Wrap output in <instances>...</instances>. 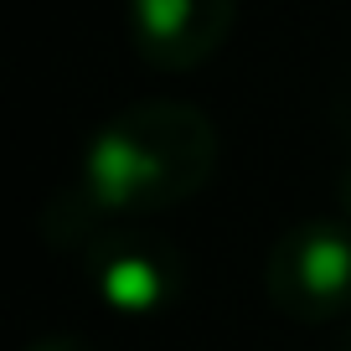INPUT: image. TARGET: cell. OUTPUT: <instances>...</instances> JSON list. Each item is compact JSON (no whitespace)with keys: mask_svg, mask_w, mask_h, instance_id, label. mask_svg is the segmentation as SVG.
Segmentation results:
<instances>
[{"mask_svg":"<svg viewBox=\"0 0 351 351\" xmlns=\"http://www.w3.org/2000/svg\"><path fill=\"white\" fill-rule=\"evenodd\" d=\"M47 351H57V346H47Z\"/></svg>","mask_w":351,"mask_h":351,"instance_id":"5b68a950","label":"cell"},{"mask_svg":"<svg viewBox=\"0 0 351 351\" xmlns=\"http://www.w3.org/2000/svg\"><path fill=\"white\" fill-rule=\"evenodd\" d=\"M274 295L295 315H326L351 300V232L330 222L289 232L274 248Z\"/></svg>","mask_w":351,"mask_h":351,"instance_id":"7a4b0ae2","label":"cell"},{"mask_svg":"<svg viewBox=\"0 0 351 351\" xmlns=\"http://www.w3.org/2000/svg\"><path fill=\"white\" fill-rule=\"evenodd\" d=\"M104 289H109V300H114V305L140 310V305H155V300H165L171 279L160 274V263H155L150 253L124 248V253H114V263L104 269Z\"/></svg>","mask_w":351,"mask_h":351,"instance_id":"277c9868","label":"cell"},{"mask_svg":"<svg viewBox=\"0 0 351 351\" xmlns=\"http://www.w3.org/2000/svg\"><path fill=\"white\" fill-rule=\"evenodd\" d=\"M232 0H134V36L165 67H191L217 47Z\"/></svg>","mask_w":351,"mask_h":351,"instance_id":"3957f363","label":"cell"},{"mask_svg":"<svg viewBox=\"0 0 351 351\" xmlns=\"http://www.w3.org/2000/svg\"><path fill=\"white\" fill-rule=\"evenodd\" d=\"M212 171V130L191 109H134L93 140L83 160L88 197L109 212H150L176 207L207 181Z\"/></svg>","mask_w":351,"mask_h":351,"instance_id":"6da1fadb","label":"cell"}]
</instances>
